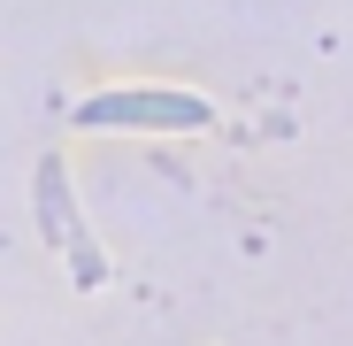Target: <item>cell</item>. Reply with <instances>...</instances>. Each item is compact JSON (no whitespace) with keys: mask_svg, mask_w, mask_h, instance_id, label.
<instances>
[{"mask_svg":"<svg viewBox=\"0 0 353 346\" xmlns=\"http://www.w3.org/2000/svg\"><path fill=\"white\" fill-rule=\"evenodd\" d=\"M208 124L215 108L176 85H123V93L77 100V131H208Z\"/></svg>","mask_w":353,"mask_h":346,"instance_id":"6da1fadb","label":"cell"},{"mask_svg":"<svg viewBox=\"0 0 353 346\" xmlns=\"http://www.w3.org/2000/svg\"><path fill=\"white\" fill-rule=\"evenodd\" d=\"M31 193H39V231L62 247V262H70V277H77V293H100V285H108V254H100V239L85 231V208H77V193H70L62 154H46V162H39Z\"/></svg>","mask_w":353,"mask_h":346,"instance_id":"7a4b0ae2","label":"cell"}]
</instances>
